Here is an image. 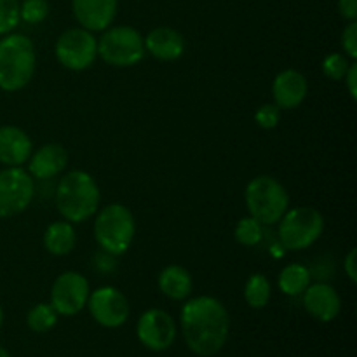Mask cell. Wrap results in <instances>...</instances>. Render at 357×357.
Segmentation results:
<instances>
[{
    "label": "cell",
    "instance_id": "e575fe53",
    "mask_svg": "<svg viewBox=\"0 0 357 357\" xmlns=\"http://www.w3.org/2000/svg\"><path fill=\"white\" fill-rule=\"evenodd\" d=\"M2 326H3V309L2 305H0V330H2Z\"/></svg>",
    "mask_w": 357,
    "mask_h": 357
},
{
    "label": "cell",
    "instance_id": "836d02e7",
    "mask_svg": "<svg viewBox=\"0 0 357 357\" xmlns=\"http://www.w3.org/2000/svg\"><path fill=\"white\" fill-rule=\"evenodd\" d=\"M0 357H10L9 352H7V349H3L2 345H0Z\"/></svg>",
    "mask_w": 357,
    "mask_h": 357
},
{
    "label": "cell",
    "instance_id": "277c9868",
    "mask_svg": "<svg viewBox=\"0 0 357 357\" xmlns=\"http://www.w3.org/2000/svg\"><path fill=\"white\" fill-rule=\"evenodd\" d=\"M94 239L101 251L114 257L128 253L135 241L136 222L131 209L119 202L105 206L94 218Z\"/></svg>",
    "mask_w": 357,
    "mask_h": 357
},
{
    "label": "cell",
    "instance_id": "4fadbf2b",
    "mask_svg": "<svg viewBox=\"0 0 357 357\" xmlns=\"http://www.w3.org/2000/svg\"><path fill=\"white\" fill-rule=\"evenodd\" d=\"M302 303L305 312L319 323H331L342 310V298L337 289L328 282H310L302 293Z\"/></svg>",
    "mask_w": 357,
    "mask_h": 357
},
{
    "label": "cell",
    "instance_id": "5b68a950",
    "mask_svg": "<svg viewBox=\"0 0 357 357\" xmlns=\"http://www.w3.org/2000/svg\"><path fill=\"white\" fill-rule=\"evenodd\" d=\"M248 211L250 216L261 223V225H275L289 209L288 190L281 181L268 174H260L248 183L246 192Z\"/></svg>",
    "mask_w": 357,
    "mask_h": 357
},
{
    "label": "cell",
    "instance_id": "d6a6232c",
    "mask_svg": "<svg viewBox=\"0 0 357 357\" xmlns=\"http://www.w3.org/2000/svg\"><path fill=\"white\" fill-rule=\"evenodd\" d=\"M96 260L98 261H94V265H96V267H100V265H103V267L100 268L101 272H110L112 268L115 267V261H114V255H110V253H100V255H96Z\"/></svg>",
    "mask_w": 357,
    "mask_h": 357
},
{
    "label": "cell",
    "instance_id": "d4e9b609",
    "mask_svg": "<svg viewBox=\"0 0 357 357\" xmlns=\"http://www.w3.org/2000/svg\"><path fill=\"white\" fill-rule=\"evenodd\" d=\"M49 10L51 7L47 0H23L20 3L21 21L28 24H40L42 21L47 20Z\"/></svg>",
    "mask_w": 357,
    "mask_h": 357
},
{
    "label": "cell",
    "instance_id": "4316f807",
    "mask_svg": "<svg viewBox=\"0 0 357 357\" xmlns=\"http://www.w3.org/2000/svg\"><path fill=\"white\" fill-rule=\"evenodd\" d=\"M352 61H349V58L342 52H333V54H328L326 58L323 59V73L326 79L335 80H344L345 73H347L349 66H351Z\"/></svg>",
    "mask_w": 357,
    "mask_h": 357
},
{
    "label": "cell",
    "instance_id": "603a6c76",
    "mask_svg": "<svg viewBox=\"0 0 357 357\" xmlns=\"http://www.w3.org/2000/svg\"><path fill=\"white\" fill-rule=\"evenodd\" d=\"M58 317L51 303H37L28 310L26 324L33 333H47L58 324Z\"/></svg>",
    "mask_w": 357,
    "mask_h": 357
},
{
    "label": "cell",
    "instance_id": "9a60e30c",
    "mask_svg": "<svg viewBox=\"0 0 357 357\" xmlns=\"http://www.w3.org/2000/svg\"><path fill=\"white\" fill-rule=\"evenodd\" d=\"M309 94V84L305 75L295 68L282 70L278 73L272 84V96L274 103L281 110H295L305 101Z\"/></svg>",
    "mask_w": 357,
    "mask_h": 357
},
{
    "label": "cell",
    "instance_id": "5bb4252c",
    "mask_svg": "<svg viewBox=\"0 0 357 357\" xmlns=\"http://www.w3.org/2000/svg\"><path fill=\"white\" fill-rule=\"evenodd\" d=\"M119 0H72V10L82 28L105 31L117 16Z\"/></svg>",
    "mask_w": 357,
    "mask_h": 357
},
{
    "label": "cell",
    "instance_id": "6da1fadb",
    "mask_svg": "<svg viewBox=\"0 0 357 357\" xmlns=\"http://www.w3.org/2000/svg\"><path fill=\"white\" fill-rule=\"evenodd\" d=\"M180 326L185 344L195 356H216L229 340V310L215 296L187 298L180 314Z\"/></svg>",
    "mask_w": 357,
    "mask_h": 357
},
{
    "label": "cell",
    "instance_id": "1f68e13d",
    "mask_svg": "<svg viewBox=\"0 0 357 357\" xmlns=\"http://www.w3.org/2000/svg\"><path fill=\"white\" fill-rule=\"evenodd\" d=\"M345 84H347V91L351 94L352 100H357V63L352 61L351 66H349L347 73L344 77Z\"/></svg>",
    "mask_w": 357,
    "mask_h": 357
},
{
    "label": "cell",
    "instance_id": "484cf974",
    "mask_svg": "<svg viewBox=\"0 0 357 357\" xmlns=\"http://www.w3.org/2000/svg\"><path fill=\"white\" fill-rule=\"evenodd\" d=\"M20 0H0V35L13 33L21 21Z\"/></svg>",
    "mask_w": 357,
    "mask_h": 357
},
{
    "label": "cell",
    "instance_id": "7a4b0ae2",
    "mask_svg": "<svg viewBox=\"0 0 357 357\" xmlns=\"http://www.w3.org/2000/svg\"><path fill=\"white\" fill-rule=\"evenodd\" d=\"M56 208L63 220L82 223L98 213L101 192L87 171L73 169L63 174L56 187Z\"/></svg>",
    "mask_w": 357,
    "mask_h": 357
},
{
    "label": "cell",
    "instance_id": "f546056e",
    "mask_svg": "<svg viewBox=\"0 0 357 357\" xmlns=\"http://www.w3.org/2000/svg\"><path fill=\"white\" fill-rule=\"evenodd\" d=\"M344 271L347 274V278L351 279V282H357V251L356 248H352L351 251L347 253L344 260Z\"/></svg>",
    "mask_w": 357,
    "mask_h": 357
},
{
    "label": "cell",
    "instance_id": "8fae6325",
    "mask_svg": "<svg viewBox=\"0 0 357 357\" xmlns=\"http://www.w3.org/2000/svg\"><path fill=\"white\" fill-rule=\"evenodd\" d=\"M86 307L89 309L93 319L108 330L124 326L131 312L126 295L114 286H101L91 291Z\"/></svg>",
    "mask_w": 357,
    "mask_h": 357
},
{
    "label": "cell",
    "instance_id": "ffe728a7",
    "mask_svg": "<svg viewBox=\"0 0 357 357\" xmlns=\"http://www.w3.org/2000/svg\"><path fill=\"white\" fill-rule=\"evenodd\" d=\"M77 244L75 229L70 222H52L44 232V248L54 257H65L72 253Z\"/></svg>",
    "mask_w": 357,
    "mask_h": 357
},
{
    "label": "cell",
    "instance_id": "9c48e42d",
    "mask_svg": "<svg viewBox=\"0 0 357 357\" xmlns=\"http://www.w3.org/2000/svg\"><path fill=\"white\" fill-rule=\"evenodd\" d=\"M35 197V180L23 167L0 171V220L26 211Z\"/></svg>",
    "mask_w": 357,
    "mask_h": 357
},
{
    "label": "cell",
    "instance_id": "4dcf8cb0",
    "mask_svg": "<svg viewBox=\"0 0 357 357\" xmlns=\"http://www.w3.org/2000/svg\"><path fill=\"white\" fill-rule=\"evenodd\" d=\"M338 13L344 20H357V0H338Z\"/></svg>",
    "mask_w": 357,
    "mask_h": 357
},
{
    "label": "cell",
    "instance_id": "8992f818",
    "mask_svg": "<svg viewBox=\"0 0 357 357\" xmlns=\"http://www.w3.org/2000/svg\"><path fill=\"white\" fill-rule=\"evenodd\" d=\"M279 243L288 251L309 250L324 232V218L316 208H291L279 220Z\"/></svg>",
    "mask_w": 357,
    "mask_h": 357
},
{
    "label": "cell",
    "instance_id": "d6986e66",
    "mask_svg": "<svg viewBox=\"0 0 357 357\" xmlns=\"http://www.w3.org/2000/svg\"><path fill=\"white\" fill-rule=\"evenodd\" d=\"M160 293L174 302H183L190 298L192 289H194V281H192L190 272L181 265H167L162 268L157 279Z\"/></svg>",
    "mask_w": 357,
    "mask_h": 357
},
{
    "label": "cell",
    "instance_id": "2e32d148",
    "mask_svg": "<svg viewBox=\"0 0 357 357\" xmlns=\"http://www.w3.org/2000/svg\"><path fill=\"white\" fill-rule=\"evenodd\" d=\"M68 166V152L59 143H47L28 159V173L33 180H52Z\"/></svg>",
    "mask_w": 357,
    "mask_h": 357
},
{
    "label": "cell",
    "instance_id": "83f0119b",
    "mask_svg": "<svg viewBox=\"0 0 357 357\" xmlns=\"http://www.w3.org/2000/svg\"><path fill=\"white\" fill-rule=\"evenodd\" d=\"M279 121H281V108L275 103H265L255 112V122H257L261 129L278 128Z\"/></svg>",
    "mask_w": 357,
    "mask_h": 357
},
{
    "label": "cell",
    "instance_id": "f1b7e54d",
    "mask_svg": "<svg viewBox=\"0 0 357 357\" xmlns=\"http://www.w3.org/2000/svg\"><path fill=\"white\" fill-rule=\"evenodd\" d=\"M342 47L347 58L352 61L357 59V21H349L347 26L342 31Z\"/></svg>",
    "mask_w": 357,
    "mask_h": 357
},
{
    "label": "cell",
    "instance_id": "3957f363",
    "mask_svg": "<svg viewBox=\"0 0 357 357\" xmlns=\"http://www.w3.org/2000/svg\"><path fill=\"white\" fill-rule=\"evenodd\" d=\"M37 66L35 45L26 35L7 33L0 38V89L16 93L33 79Z\"/></svg>",
    "mask_w": 357,
    "mask_h": 357
},
{
    "label": "cell",
    "instance_id": "52a82bcc",
    "mask_svg": "<svg viewBox=\"0 0 357 357\" xmlns=\"http://www.w3.org/2000/svg\"><path fill=\"white\" fill-rule=\"evenodd\" d=\"M145 54L143 35L128 24L108 26L98 38V58H101L110 66L129 68V66L138 65L145 58Z\"/></svg>",
    "mask_w": 357,
    "mask_h": 357
},
{
    "label": "cell",
    "instance_id": "cb8c5ba5",
    "mask_svg": "<svg viewBox=\"0 0 357 357\" xmlns=\"http://www.w3.org/2000/svg\"><path fill=\"white\" fill-rule=\"evenodd\" d=\"M234 237L241 246L253 248L260 244L261 237H264V225L253 216H244L237 222L236 229H234Z\"/></svg>",
    "mask_w": 357,
    "mask_h": 357
},
{
    "label": "cell",
    "instance_id": "ac0fdd59",
    "mask_svg": "<svg viewBox=\"0 0 357 357\" xmlns=\"http://www.w3.org/2000/svg\"><path fill=\"white\" fill-rule=\"evenodd\" d=\"M143 40L145 51L159 61H176L185 52L183 35L169 26L153 28Z\"/></svg>",
    "mask_w": 357,
    "mask_h": 357
},
{
    "label": "cell",
    "instance_id": "44dd1931",
    "mask_svg": "<svg viewBox=\"0 0 357 357\" xmlns=\"http://www.w3.org/2000/svg\"><path fill=\"white\" fill-rule=\"evenodd\" d=\"M310 281H312V272L309 271V267L302 264H291L281 271L278 286L284 295L302 296V293L309 288Z\"/></svg>",
    "mask_w": 357,
    "mask_h": 357
},
{
    "label": "cell",
    "instance_id": "e0dca14e",
    "mask_svg": "<svg viewBox=\"0 0 357 357\" xmlns=\"http://www.w3.org/2000/svg\"><path fill=\"white\" fill-rule=\"evenodd\" d=\"M33 143L26 131L17 126H0V164L6 167H21L28 162Z\"/></svg>",
    "mask_w": 357,
    "mask_h": 357
},
{
    "label": "cell",
    "instance_id": "ba28073f",
    "mask_svg": "<svg viewBox=\"0 0 357 357\" xmlns=\"http://www.w3.org/2000/svg\"><path fill=\"white\" fill-rule=\"evenodd\" d=\"M56 59L72 72L91 68L98 58V38L86 28H70L56 40Z\"/></svg>",
    "mask_w": 357,
    "mask_h": 357
},
{
    "label": "cell",
    "instance_id": "7402d4cb",
    "mask_svg": "<svg viewBox=\"0 0 357 357\" xmlns=\"http://www.w3.org/2000/svg\"><path fill=\"white\" fill-rule=\"evenodd\" d=\"M272 296V284L265 274H251L244 286V300L251 309H264Z\"/></svg>",
    "mask_w": 357,
    "mask_h": 357
},
{
    "label": "cell",
    "instance_id": "30bf717a",
    "mask_svg": "<svg viewBox=\"0 0 357 357\" xmlns=\"http://www.w3.org/2000/svg\"><path fill=\"white\" fill-rule=\"evenodd\" d=\"M91 295L89 281L82 274L66 271L56 278L51 288V305L58 316L72 317L86 309Z\"/></svg>",
    "mask_w": 357,
    "mask_h": 357
},
{
    "label": "cell",
    "instance_id": "7c38bea8",
    "mask_svg": "<svg viewBox=\"0 0 357 357\" xmlns=\"http://www.w3.org/2000/svg\"><path fill=\"white\" fill-rule=\"evenodd\" d=\"M136 337L149 351L164 352L176 340V323L166 310L149 309L139 316Z\"/></svg>",
    "mask_w": 357,
    "mask_h": 357
}]
</instances>
